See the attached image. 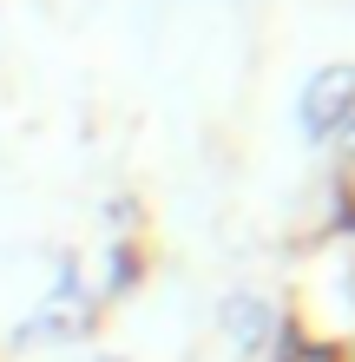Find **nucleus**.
Masks as SVG:
<instances>
[{
    "mask_svg": "<svg viewBox=\"0 0 355 362\" xmlns=\"http://www.w3.org/2000/svg\"><path fill=\"white\" fill-rule=\"evenodd\" d=\"M349 99H355V66H323L303 86V125L309 132H329L336 112H349Z\"/></svg>",
    "mask_w": 355,
    "mask_h": 362,
    "instance_id": "1",
    "label": "nucleus"
},
{
    "mask_svg": "<svg viewBox=\"0 0 355 362\" xmlns=\"http://www.w3.org/2000/svg\"><path fill=\"white\" fill-rule=\"evenodd\" d=\"M224 316H231V329H237V343H263V323H270V310L263 303H231V310H224Z\"/></svg>",
    "mask_w": 355,
    "mask_h": 362,
    "instance_id": "2",
    "label": "nucleus"
}]
</instances>
